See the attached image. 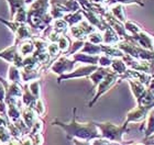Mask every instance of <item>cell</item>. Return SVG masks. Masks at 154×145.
<instances>
[{
	"label": "cell",
	"instance_id": "obj_5",
	"mask_svg": "<svg viewBox=\"0 0 154 145\" xmlns=\"http://www.w3.org/2000/svg\"><path fill=\"white\" fill-rule=\"evenodd\" d=\"M97 69V66L91 65V66H85V67L77 68L76 71H72L71 74H63L60 75V77L57 78V83H61L64 79H68V78H77V77H85V76H89L93 71Z\"/></svg>",
	"mask_w": 154,
	"mask_h": 145
},
{
	"label": "cell",
	"instance_id": "obj_20",
	"mask_svg": "<svg viewBox=\"0 0 154 145\" xmlns=\"http://www.w3.org/2000/svg\"><path fill=\"white\" fill-rule=\"evenodd\" d=\"M101 52H103L107 56H113V57H123V52L109 45H101Z\"/></svg>",
	"mask_w": 154,
	"mask_h": 145
},
{
	"label": "cell",
	"instance_id": "obj_16",
	"mask_svg": "<svg viewBox=\"0 0 154 145\" xmlns=\"http://www.w3.org/2000/svg\"><path fill=\"white\" fill-rule=\"evenodd\" d=\"M100 52H101V46L90 42L84 43V47L80 50V53H85L88 55H98Z\"/></svg>",
	"mask_w": 154,
	"mask_h": 145
},
{
	"label": "cell",
	"instance_id": "obj_25",
	"mask_svg": "<svg viewBox=\"0 0 154 145\" xmlns=\"http://www.w3.org/2000/svg\"><path fill=\"white\" fill-rule=\"evenodd\" d=\"M53 30L56 31L58 33H63L65 32L66 30H67V26H68V23L63 19H55L54 20V23H53Z\"/></svg>",
	"mask_w": 154,
	"mask_h": 145
},
{
	"label": "cell",
	"instance_id": "obj_17",
	"mask_svg": "<svg viewBox=\"0 0 154 145\" xmlns=\"http://www.w3.org/2000/svg\"><path fill=\"white\" fill-rule=\"evenodd\" d=\"M146 109H142V108H138L135 110H132L131 112L128 113V118H127V123H129L130 121H140L144 118Z\"/></svg>",
	"mask_w": 154,
	"mask_h": 145
},
{
	"label": "cell",
	"instance_id": "obj_36",
	"mask_svg": "<svg viewBox=\"0 0 154 145\" xmlns=\"http://www.w3.org/2000/svg\"><path fill=\"white\" fill-rule=\"evenodd\" d=\"M5 99H6V88L0 81V102H5Z\"/></svg>",
	"mask_w": 154,
	"mask_h": 145
},
{
	"label": "cell",
	"instance_id": "obj_14",
	"mask_svg": "<svg viewBox=\"0 0 154 145\" xmlns=\"http://www.w3.org/2000/svg\"><path fill=\"white\" fill-rule=\"evenodd\" d=\"M22 101L24 103V106L26 107H29L32 109L33 106H34V103L36 101V98L31 94V91L29 90V87H28V85L26 84V86L23 87V94H22Z\"/></svg>",
	"mask_w": 154,
	"mask_h": 145
},
{
	"label": "cell",
	"instance_id": "obj_1",
	"mask_svg": "<svg viewBox=\"0 0 154 145\" xmlns=\"http://www.w3.org/2000/svg\"><path fill=\"white\" fill-rule=\"evenodd\" d=\"M52 125H58L64 130L67 134L68 139L75 137L83 141H90L93 139H99L101 137L98 128L95 125V122L89 123H78L76 121V116H73L71 123H63L60 120H55L52 122Z\"/></svg>",
	"mask_w": 154,
	"mask_h": 145
},
{
	"label": "cell",
	"instance_id": "obj_6",
	"mask_svg": "<svg viewBox=\"0 0 154 145\" xmlns=\"http://www.w3.org/2000/svg\"><path fill=\"white\" fill-rule=\"evenodd\" d=\"M14 35H16V43H14V44H17V45H18L20 42H22V41L30 40L33 38L31 28L26 26V23H20L19 28L17 30V32L14 33Z\"/></svg>",
	"mask_w": 154,
	"mask_h": 145
},
{
	"label": "cell",
	"instance_id": "obj_42",
	"mask_svg": "<svg viewBox=\"0 0 154 145\" xmlns=\"http://www.w3.org/2000/svg\"><path fill=\"white\" fill-rule=\"evenodd\" d=\"M0 145H7V143H0Z\"/></svg>",
	"mask_w": 154,
	"mask_h": 145
},
{
	"label": "cell",
	"instance_id": "obj_37",
	"mask_svg": "<svg viewBox=\"0 0 154 145\" xmlns=\"http://www.w3.org/2000/svg\"><path fill=\"white\" fill-rule=\"evenodd\" d=\"M7 145H21V143L19 142V139L16 137H11V139L7 142Z\"/></svg>",
	"mask_w": 154,
	"mask_h": 145
},
{
	"label": "cell",
	"instance_id": "obj_34",
	"mask_svg": "<svg viewBox=\"0 0 154 145\" xmlns=\"http://www.w3.org/2000/svg\"><path fill=\"white\" fill-rule=\"evenodd\" d=\"M111 62H112V59H111L109 56H107V55L99 56V59H98V63H99L103 67H107V66L111 65Z\"/></svg>",
	"mask_w": 154,
	"mask_h": 145
},
{
	"label": "cell",
	"instance_id": "obj_2",
	"mask_svg": "<svg viewBox=\"0 0 154 145\" xmlns=\"http://www.w3.org/2000/svg\"><path fill=\"white\" fill-rule=\"evenodd\" d=\"M95 125L99 129L100 135L103 139L108 141H115V142H122V135L125 131V128L128 125V123L125 122L123 126H116L112 123L106 122V123H96Z\"/></svg>",
	"mask_w": 154,
	"mask_h": 145
},
{
	"label": "cell",
	"instance_id": "obj_19",
	"mask_svg": "<svg viewBox=\"0 0 154 145\" xmlns=\"http://www.w3.org/2000/svg\"><path fill=\"white\" fill-rule=\"evenodd\" d=\"M118 41V35L116 34L115 31L110 26H108L106 29L105 35L103 36V42H105L106 44H113V43H117Z\"/></svg>",
	"mask_w": 154,
	"mask_h": 145
},
{
	"label": "cell",
	"instance_id": "obj_31",
	"mask_svg": "<svg viewBox=\"0 0 154 145\" xmlns=\"http://www.w3.org/2000/svg\"><path fill=\"white\" fill-rule=\"evenodd\" d=\"M57 42H58V47H60V51H62V52H66L68 50V47L71 46V45H69V44H71V42H69V40H68L66 36H61Z\"/></svg>",
	"mask_w": 154,
	"mask_h": 145
},
{
	"label": "cell",
	"instance_id": "obj_39",
	"mask_svg": "<svg viewBox=\"0 0 154 145\" xmlns=\"http://www.w3.org/2000/svg\"><path fill=\"white\" fill-rule=\"evenodd\" d=\"M35 0H24V2H26V6L28 7V6H30L32 2H34Z\"/></svg>",
	"mask_w": 154,
	"mask_h": 145
},
{
	"label": "cell",
	"instance_id": "obj_18",
	"mask_svg": "<svg viewBox=\"0 0 154 145\" xmlns=\"http://www.w3.org/2000/svg\"><path fill=\"white\" fill-rule=\"evenodd\" d=\"M21 77L24 83H28L30 80H36L40 77V73L36 71H30V69H26V68H21Z\"/></svg>",
	"mask_w": 154,
	"mask_h": 145
},
{
	"label": "cell",
	"instance_id": "obj_3",
	"mask_svg": "<svg viewBox=\"0 0 154 145\" xmlns=\"http://www.w3.org/2000/svg\"><path fill=\"white\" fill-rule=\"evenodd\" d=\"M117 78H118V74H117L116 71L113 73L112 71H109V73L103 77V79L100 81L99 85H98V91H97V94H96V96H95V98L93 99V101L89 103V107L93 106L94 103L98 100V98L103 94H105V92L115 84V81L117 80Z\"/></svg>",
	"mask_w": 154,
	"mask_h": 145
},
{
	"label": "cell",
	"instance_id": "obj_29",
	"mask_svg": "<svg viewBox=\"0 0 154 145\" xmlns=\"http://www.w3.org/2000/svg\"><path fill=\"white\" fill-rule=\"evenodd\" d=\"M111 11L120 21H125V13H123V8L120 5H116L111 8Z\"/></svg>",
	"mask_w": 154,
	"mask_h": 145
},
{
	"label": "cell",
	"instance_id": "obj_24",
	"mask_svg": "<svg viewBox=\"0 0 154 145\" xmlns=\"http://www.w3.org/2000/svg\"><path fill=\"white\" fill-rule=\"evenodd\" d=\"M111 67H112L113 71H116L117 74H122V73H125L127 71V65L121 59H112Z\"/></svg>",
	"mask_w": 154,
	"mask_h": 145
},
{
	"label": "cell",
	"instance_id": "obj_38",
	"mask_svg": "<svg viewBox=\"0 0 154 145\" xmlns=\"http://www.w3.org/2000/svg\"><path fill=\"white\" fill-rule=\"evenodd\" d=\"M73 142H74V145H91L89 142H87V141L82 142V141H79L78 139H74L73 140Z\"/></svg>",
	"mask_w": 154,
	"mask_h": 145
},
{
	"label": "cell",
	"instance_id": "obj_9",
	"mask_svg": "<svg viewBox=\"0 0 154 145\" xmlns=\"http://www.w3.org/2000/svg\"><path fill=\"white\" fill-rule=\"evenodd\" d=\"M34 50H35V47H34V43H33L32 39L22 41L21 43L18 44V52L22 55L23 57L29 56V55H32Z\"/></svg>",
	"mask_w": 154,
	"mask_h": 145
},
{
	"label": "cell",
	"instance_id": "obj_7",
	"mask_svg": "<svg viewBox=\"0 0 154 145\" xmlns=\"http://www.w3.org/2000/svg\"><path fill=\"white\" fill-rule=\"evenodd\" d=\"M51 6H56L63 11H77L79 10L78 3L74 0H50Z\"/></svg>",
	"mask_w": 154,
	"mask_h": 145
},
{
	"label": "cell",
	"instance_id": "obj_26",
	"mask_svg": "<svg viewBox=\"0 0 154 145\" xmlns=\"http://www.w3.org/2000/svg\"><path fill=\"white\" fill-rule=\"evenodd\" d=\"M28 87H29V90L31 91V94L35 97L36 99L40 98L41 96V89H40V81L36 79V80H32L30 84H28Z\"/></svg>",
	"mask_w": 154,
	"mask_h": 145
},
{
	"label": "cell",
	"instance_id": "obj_8",
	"mask_svg": "<svg viewBox=\"0 0 154 145\" xmlns=\"http://www.w3.org/2000/svg\"><path fill=\"white\" fill-rule=\"evenodd\" d=\"M18 53H19V52H18V45H17V44H13L12 46H10V47L0 52V58L5 59V61L8 62V63L13 64L14 61H16V57H17V55H18Z\"/></svg>",
	"mask_w": 154,
	"mask_h": 145
},
{
	"label": "cell",
	"instance_id": "obj_30",
	"mask_svg": "<svg viewBox=\"0 0 154 145\" xmlns=\"http://www.w3.org/2000/svg\"><path fill=\"white\" fill-rule=\"evenodd\" d=\"M88 42L93 44H99L103 42V36L99 32H91L90 34H88Z\"/></svg>",
	"mask_w": 154,
	"mask_h": 145
},
{
	"label": "cell",
	"instance_id": "obj_35",
	"mask_svg": "<svg viewBox=\"0 0 154 145\" xmlns=\"http://www.w3.org/2000/svg\"><path fill=\"white\" fill-rule=\"evenodd\" d=\"M154 132V111L151 113V116H150V120H149V123H148V130H146V135H150L152 133Z\"/></svg>",
	"mask_w": 154,
	"mask_h": 145
},
{
	"label": "cell",
	"instance_id": "obj_15",
	"mask_svg": "<svg viewBox=\"0 0 154 145\" xmlns=\"http://www.w3.org/2000/svg\"><path fill=\"white\" fill-rule=\"evenodd\" d=\"M8 79H9L11 83H18V84H21L22 81V77H21V71L20 68H18L16 65H10L9 68V73H8Z\"/></svg>",
	"mask_w": 154,
	"mask_h": 145
},
{
	"label": "cell",
	"instance_id": "obj_32",
	"mask_svg": "<svg viewBox=\"0 0 154 145\" xmlns=\"http://www.w3.org/2000/svg\"><path fill=\"white\" fill-rule=\"evenodd\" d=\"M42 128H43V123H42L41 120L36 118V119L34 120V122H33L32 128L30 129L31 130V135H34L36 133H41Z\"/></svg>",
	"mask_w": 154,
	"mask_h": 145
},
{
	"label": "cell",
	"instance_id": "obj_40",
	"mask_svg": "<svg viewBox=\"0 0 154 145\" xmlns=\"http://www.w3.org/2000/svg\"><path fill=\"white\" fill-rule=\"evenodd\" d=\"M91 2H97V3H101V2H106L107 0H89Z\"/></svg>",
	"mask_w": 154,
	"mask_h": 145
},
{
	"label": "cell",
	"instance_id": "obj_41",
	"mask_svg": "<svg viewBox=\"0 0 154 145\" xmlns=\"http://www.w3.org/2000/svg\"><path fill=\"white\" fill-rule=\"evenodd\" d=\"M131 145H143V144H141V143H134V144H131Z\"/></svg>",
	"mask_w": 154,
	"mask_h": 145
},
{
	"label": "cell",
	"instance_id": "obj_4",
	"mask_svg": "<svg viewBox=\"0 0 154 145\" xmlns=\"http://www.w3.org/2000/svg\"><path fill=\"white\" fill-rule=\"evenodd\" d=\"M75 61H71L67 56H62L57 59V61L55 62L53 66L51 67V71L55 74H58V75H63V74H66L68 71H73V68L75 66Z\"/></svg>",
	"mask_w": 154,
	"mask_h": 145
},
{
	"label": "cell",
	"instance_id": "obj_28",
	"mask_svg": "<svg viewBox=\"0 0 154 145\" xmlns=\"http://www.w3.org/2000/svg\"><path fill=\"white\" fill-rule=\"evenodd\" d=\"M32 109L35 111V113L38 114V116H42L43 114H44V111H45L44 103H43V101H42L40 98H38V99H36V101H35V103H34V106H33Z\"/></svg>",
	"mask_w": 154,
	"mask_h": 145
},
{
	"label": "cell",
	"instance_id": "obj_13",
	"mask_svg": "<svg viewBox=\"0 0 154 145\" xmlns=\"http://www.w3.org/2000/svg\"><path fill=\"white\" fill-rule=\"evenodd\" d=\"M108 73H109V69H108V68H105V67L97 68L96 71H93V73L89 75V78L91 79V81H93L94 87L98 86V85H99V83L103 80V77H105Z\"/></svg>",
	"mask_w": 154,
	"mask_h": 145
},
{
	"label": "cell",
	"instance_id": "obj_22",
	"mask_svg": "<svg viewBox=\"0 0 154 145\" xmlns=\"http://www.w3.org/2000/svg\"><path fill=\"white\" fill-rule=\"evenodd\" d=\"M26 19H28V10H26V7L20 8L17 11L16 14H14V18H13V20L18 23H26Z\"/></svg>",
	"mask_w": 154,
	"mask_h": 145
},
{
	"label": "cell",
	"instance_id": "obj_21",
	"mask_svg": "<svg viewBox=\"0 0 154 145\" xmlns=\"http://www.w3.org/2000/svg\"><path fill=\"white\" fill-rule=\"evenodd\" d=\"M8 2H9V5H10V10H11V20H13L14 14H16L17 11H18L20 8L26 7L24 0H8Z\"/></svg>",
	"mask_w": 154,
	"mask_h": 145
},
{
	"label": "cell",
	"instance_id": "obj_23",
	"mask_svg": "<svg viewBox=\"0 0 154 145\" xmlns=\"http://www.w3.org/2000/svg\"><path fill=\"white\" fill-rule=\"evenodd\" d=\"M83 19V14H82V11H76L75 13L73 14H68V16H65L64 17V20L68 24H71V26H74L76 23L80 22Z\"/></svg>",
	"mask_w": 154,
	"mask_h": 145
},
{
	"label": "cell",
	"instance_id": "obj_10",
	"mask_svg": "<svg viewBox=\"0 0 154 145\" xmlns=\"http://www.w3.org/2000/svg\"><path fill=\"white\" fill-rule=\"evenodd\" d=\"M21 116H22L23 122L26 123V125L28 126V129H31L33 125V122L34 120L36 119V113L35 111L29 107H26L24 109L21 111Z\"/></svg>",
	"mask_w": 154,
	"mask_h": 145
},
{
	"label": "cell",
	"instance_id": "obj_12",
	"mask_svg": "<svg viewBox=\"0 0 154 145\" xmlns=\"http://www.w3.org/2000/svg\"><path fill=\"white\" fill-rule=\"evenodd\" d=\"M99 56L98 55H88L85 53H75L74 54V61L75 62H82V63H89L91 65L98 64Z\"/></svg>",
	"mask_w": 154,
	"mask_h": 145
},
{
	"label": "cell",
	"instance_id": "obj_33",
	"mask_svg": "<svg viewBox=\"0 0 154 145\" xmlns=\"http://www.w3.org/2000/svg\"><path fill=\"white\" fill-rule=\"evenodd\" d=\"M48 54L50 55V57H54L56 55L60 53V47H58V44L56 43L52 42L51 44H48Z\"/></svg>",
	"mask_w": 154,
	"mask_h": 145
},
{
	"label": "cell",
	"instance_id": "obj_11",
	"mask_svg": "<svg viewBox=\"0 0 154 145\" xmlns=\"http://www.w3.org/2000/svg\"><path fill=\"white\" fill-rule=\"evenodd\" d=\"M8 111H7V118L11 121V122H17L21 119V111H20L19 107L17 106V103H6Z\"/></svg>",
	"mask_w": 154,
	"mask_h": 145
},
{
	"label": "cell",
	"instance_id": "obj_27",
	"mask_svg": "<svg viewBox=\"0 0 154 145\" xmlns=\"http://www.w3.org/2000/svg\"><path fill=\"white\" fill-rule=\"evenodd\" d=\"M12 136L7 126H0V143H7Z\"/></svg>",
	"mask_w": 154,
	"mask_h": 145
}]
</instances>
